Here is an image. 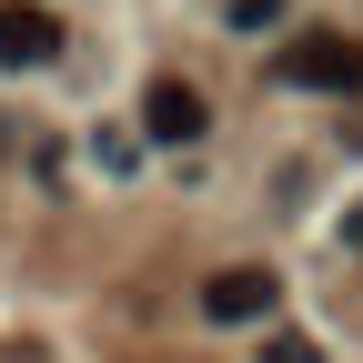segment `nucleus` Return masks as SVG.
I'll return each instance as SVG.
<instances>
[{
    "label": "nucleus",
    "mask_w": 363,
    "mask_h": 363,
    "mask_svg": "<svg viewBox=\"0 0 363 363\" xmlns=\"http://www.w3.org/2000/svg\"><path fill=\"white\" fill-rule=\"evenodd\" d=\"M283 81H303V91H363V40L353 30H303L283 51Z\"/></svg>",
    "instance_id": "nucleus-1"
},
{
    "label": "nucleus",
    "mask_w": 363,
    "mask_h": 363,
    "mask_svg": "<svg viewBox=\"0 0 363 363\" xmlns=\"http://www.w3.org/2000/svg\"><path fill=\"white\" fill-rule=\"evenodd\" d=\"M272 303H283V272H262V262H233V272L202 283V313H212V323H262Z\"/></svg>",
    "instance_id": "nucleus-2"
},
{
    "label": "nucleus",
    "mask_w": 363,
    "mask_h": 363,
    "mask_svg": "<svg viewBox=\"0 0 363 363\" xmlns=\"http://www.w3.org/2000/svg\"><path fill=\"white\" fill-rule=\"evenodd\" d=\"M0 61H11V71L61 61V21L40 11V0H0Z\"/></svg>",
    "instance_id": "nucleus-3"
},
{
    "label": "nucleus",
    "mask_w": 363,
    "mask_h": 363,
    "mask_svg": "<svg viewBox=\"0 0 363 363\" xmlns=\"http://www.w3.org/2000/svg\"><path fill=\"white\" fill-rule=\"evenodd\" d=\"M202 121H212V101L192 81H152L142 91V131H152V142H202Z\"/></svg>",
    "instance_id": "nucleus-4"
},
{
    "label": "nucleus",
    "mask_w": 363,
    "mask_h": 363,
    "mask_svg": "<svg viewBox=\"0 0 363 363\" xmlns=\"http://www.w3.org/2000/svg\"><path fill=\"white\" fill-rule=\"evenodd\" d=\"M262 363H323V343H313V333H272Z\"/></svg>",
    "instance_id": "nucleus-5"
},
{
    "label": "nucleus",
    "mask_w": 363,
    "mask_h": 363,
    "mask_svg": "<svg viewBox=\"0 0 363 363\" xmlns=\"http://www.w3.org/2000/svg\"><path fill=\"white\" fill-rule=\"evenodd\" d=\"M283 21V0H233V30H272Z\"/></svg>",
    "instance_id": "nucleus-6"
}]
</instances>
